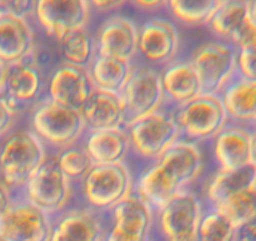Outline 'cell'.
<instances>
[{
    "instance_id": "6da1fadb",
    "label": "cell",
    "mask_w": 256,
    "mask_h": 241,
    "mask_svg": "<svg viewBox=\"0 0 256 241\" xmlns=\"http://www.w3.org/2000/svg\"><path fill=\"white\" fill-rule=\"evenodd\" d=\"M49 156L30 128L13 130L0 140V184L16 194Z\"/></svg>"
},
{
    "instance_id": "7a4b0ae2",
    "label": "cell",
    "mask_w": 256,
    "mask_h": 241,
    "mask_svg": "<svg viewBox=\"0 0 256 241\" xmlns=\"http://www.w3.org/2000/svg\"><path fill=\"white\" fill-rule=\"evenodd\" d=\"M30 130L49 154L78 144L87 132L80 110L63 107L46 98L30 110Z\"/></svg>"
},
{
    "instance_id": "3957f363",
    "label": "cell",
    "mask_w": 256,
    "mask_h": 241,
    "mask_svg": "<svg viewBox=\"0 0 256 241\" xmlns=\"http://www.w3.org/2000/svg\"><path fill=\"white\" fill-rule=\"evenodd\" d=\"M76 188L80 205L107 214L134 195V178L127 164H94Z\"/></svg>"
},
{
    "instance_id": "277c9868",
    "label": "cell",
    "mask_w": 256,
    "mask_h": 241,
    "mask_svg": "<svg viewBox=\"0 0 256 241\" xmlns=\"http://www.w3.org/2000/svg\"><path fill=\"white\" fill-rule=\"evenodd\" d=\"M131 144V156L147 164L158 161L164 152L181 140L172 110H164L124 126Z\"/></svg>"
},
{
    "instance_id": "5b68a950",
    "label": "cell",
    "mask_w": 256,
    "mask_h": 241,
    "mask_svg": "<svg viewBox=\"0 0 256 241\" xmlns=\"http://www.w3.org/2000/svg\"><path fill=\"white\" fill-rule=\"evenodd\" d=\"M14 195L23 196L53 218L72 205L76 186L63 174L56 154H49L26 185Z\"/></svg>"
},
{
    "instance_id": "8992f818",
    "label": "cell",
    "mask_w": 256,
    "mask_h": 241,
    "mask_svg": "<svg viewBox=\"0 0 256 241\" xmlns=\"http://www.w3.org/2000/svg\"><path fill=\"white\" fill-rule=\"evenodd\" d=\"M181 138L194 144L211 142L230 122L220 96L201 94L172 110Z\"/></svg>"
},
{
    "instance_id": "52a82bcc",
    "label": "cell",
    "mask_w": 256,
    "mask_h": 241,
    "mask_svg": "<svg viewBox=\"0 0 256 241\" xmlns=\"http://www.w3.org/2000/svg\"><path fill=\"white\" fill-rule=\"evenodd\" d=\"M190 60L195 67L204 94L220 96L238 76V49L232 44L210 40L192 52Z\"/></svg>"
},
{
    "instance_id": "ba28073f",
    "label": "cell",
    "mask_w": 256,
    "mask_h": 241,
    "mask_svg": "<svg viewBox=\"0 0 256 241\" xmlns=\"http://www.w3.org/2000/svg\"><path fill=\"white\" fill-rule=\"evenodd\" d=\"M120 98L126 110V124L166 108L161 73L144 63L134 62Z\"/></svg>"
},
{
    "instance_id": "9c48e42d",
    "label": "cell",
    "mask_w": 256,
    "mask_h": 241,
    "mask_svg": "<svg viewBox=\"0 0 256 241\" xmlns=\"http://www.w3.org/2000/svg\"><path fill=\"white\" fill-rule=\"evenodd\" d=\"M181 38L174 22L150 16L138 26V56L141 63L161 70L178 58Z\"/></svg>"
},
{
    "instance_id": "30bf717a",
    "label": "cell",
    "mask_w": 256,
    "mask_h": 241,
    "mask_svg": "<svg viewBox=\"0 0 256 241\" xmlns=\"http://www.w3.org/2000/svg\"><path fill=\"white\" fill-rule=\"evenodd\" d=\"M204 205L198 196L184 191L158 212H154V230L164 241H198Z\"/></svg>"
},
{
    "instance_id": "8fae6325",
    "label": "cell",
    "mask_w": 256,
    "mask_h": 241,
    "mask_svg": "<svg viewBox=\"0 0 256 241\" xmlns=\"http://www.w3.org/2000/svg\"><path fill=\"white\" fill-rule=\"evenodd\" d=\"M92 12L87 0H39L34 20L46 38L58 43L67 34L88 28Z\"/></svg>"
},
{
    "instance_id": "7c38bea8",
    "label": "cell",
    "mask_w": 256,
    "mask_h": 241,
    "mask_svg": "<svg viewBox=\"0 0 256 241\" xmlns=\"http://www.w3.org/2000/svg\"><path fill=\"white\" fill-rule=\"evenodd\" d=\"M106 241H151L154 211L137 195H131L107 212Z\"/></svg>"
},
{
    "instance_id": "4fadbf2b",
    "label": "cell",
    "mask_w": 256,
    "mask_h": 241,
    "mask_svg": "<svg viewBox=\"0 0 256 241\" xmlns=\"http://www.w3.org/2000/svg\"><path fill=\"white\" fill-rule=\"evenodd\" d=\"M107 214L73 204L52 218L48 241H106Z\"/></svg>"
},
{
    "instance_id": "5bb4252c",
    "label": "cell",
    "mask_w": 256,
    "mask_h": 241,
    "mask_svg": "<svg viewBox=\"0 0 256 241\" xmlns=\"http://www.w3.org/2000/svg\"><path fill=\"white\" fill-rule=\"evenodd\" d=\"M52 216L20 195H13L0 221V234L9 241H48Z\"/></svg>"
},
{
    "instance_id": "9a60e30c",
    "label": "cell",
    "mask_w": 256,
    "mask_h": 241,
    "mask_svg": "<svg viewBox=\"0 0 256 241\" xmlns=\"http://www.w3.org/2000/svg\"><path fill=\"white\" fill-rule=\"evenodd\" d=\"M48 76L42 72L30 59L9 66L3 97L20 114L32 110L46 100Z\"/></svg>"
},
{
    "instance_id": "2e32d148",
    "label": "cell",
    "mask_w": 256,
    "mask_h": 241,
    "mask_svg": "<svg viewBox=\"0 0 256 241\" xmlns=\"http://www.w3.org/2000/svg\"><path fill=\"white\" fill-rule=\"evenodd\" d=\"M94 36L98 56L134 63L138 56V26L122 14H112L102 22Z\"/></svg>"
},
{
    "instance_id": "e0dca14e",
    "label": "cell",
    "mask_w": 256,
    "mask_h": 241,
    "mask_svg": "<svg viewBox=\"0 0 256 241\" xmlns=\"http://www.w3.org/2000/svg\"><path fill=\"white\" fill-rule=\"evenodd\" d=\"M94 90L87 68L60 62L46 80V100L80 110Z\"/></svg>"
},
{
    "instance_id": "ac0fdd59",
    "label": "cell",
    "mask_w": 256,
    "mask_h": 241,
    "mask_svg": "<svg viewBox=\"0 0 256 241\" xmlns=\"http://www.w3.org/2000/svg\"><path fill=\"white\" fill-rule=\"evenodd\" d=\"M212 156L218 170H238L254 164V130L228 122L211 141Z\"/></svg>"
},
{
    "instance_id": "d6986e66",
    "label": "cell",
    "mask_w": 256,
    "mask_h": 241,
    "mask_svg": "<svg viewBox=\"0 0 256 241\" xmlns=\"http://www.w3.org/2000/svg\"><path fill=\"white\" fill-rule=\"evenodd\" d=\"M166 108L172 110L200 97V78L190 58H177L160 70Z\"/></svg>"
},
{
    "instance_id": "ffe728a7",
    "label": "cell",
    "mask_w": 256,
    "mask_h": 241,
    "mask_svg": "<svg viewBox=\"0 0 256 241\" xmlns=\"http://www.w3.org/2000/svg\"><path fill=\"white\" fill-rule=\"evenodd\" d=\"M182 192H184V188L158 161L144 166L134 180V194L141 198L154 212L162 210Z\"/></svg>"
},
{
    "instance_id": "44dd1931",
    "label": "cell",
    "mask_w": 256,
    "mask_h": 241,
    "mask_svg": "<svg viewBox=\"0 0 256 241\" xmlns=\"http://www.w3.org/2000/svg\"><path fill=\"white\" fill-rule=\"evenodd\" d=\"M36 36L30 20L4 13L0 16V62L13 66L30 58Z\"/></svg>"
},
{
    "instance_id": "7402d4cb",
    "label": "cell",
    "mask_w": 256,
    "mask_h": 241,
    "mask_svg": "<svg viewBox=\"0 0 256 241\" xmlns=\"http://www.w3.org/2000/svg\"><path fill=\"white\" fill-rule=\"evenodd\" d=\"M250 24V2L221 0L208 28L216 40L236 46Z\"/></svg>"
},
{
    "instance_id": "603a6c76",
    "label": "cell",
    "mask_w": 256,
    "mask_h": 241,
    "mask_svg": "<svg viewBox=\"0 0 256 241\" xmlns=\"http://www.w3.org/2000/svg\"><path fill=\"white\" fill-rule=\"evenodd\" d=\"M82 142L94 164H126L131 156V144L124 127L87 131Z\"/></svg>"
},
{
    "instance_id": "cb8c5ba5",
    "label": "cell",
    "mask_w": 256,
    "mask_h": 241,
    "mask_svg": "<svg viewBox=\"0 0 256 241\" xmlns=\"http://www.w3.org/2000/svg\"><path fill=\"white\" fill-rule=\"evenodd\" d=\"M87 131L123 128L126 110L120 94L94 90L80 110Z\"/></svg>"
},
{
    "instance_id": "d4e9b609",
    "label": "cell",
    "mask_w": 256,
    "mask_h": 241,
    "mask_svg": "<svg viewBox=\"0 0 256 241\" xmlns=\"http://www.w3.org/2000/svg\"><path fill=\"white\" fill-rule=\"evenodd\" d=\"M158 162L174 174L184 191H188L190 186L200 178L204 171L200 146L182 138L170 147Z\"/></svg>"
},
{
    "instance_id": "484cf974",
    "label": "cell",
    "mask_w": 256,
    "mask_h": 241,
    "mask_svg": "<svg viewBox=\"0 0 256 241\" xmlns=\"http://www.w3.org/2000/svg\"><path fill=\"white\" fill-rule=\"evenodd\" d=\"M228 120L256 130V82L235 78L220 94Z\"/></svg>"
},
{
    "instance_id": "4316f807",
    "label": "cell",
    "mask_w": 256,
    "mask_h": 241,
    "mask_svg": "<svg viewBox=\"0 0 256 241\" xmlns=\"http://www.w3.org/2000/svg\"><path fill=\"white\" fill-rule=\"evenodd\" d=\"M256 164L238 170H216L206 188V204L215 206L235 194L255 188Z\"/></svg>"
},
{
    "instance_id": "83f0119b",
    "label": "cell",
    "mask_w": 256,
    "mask_h": 241,
    "mask_svg": "<svg viewBox=\"0 0 256 241\" xmlns=\"http://www.w3.org/2000/svg\"><path fill=\"white\" fill-rule=\"evenodd\" d=\"M134 64L122 59L97 54L87 70L94 90L120 94L130 80Z\"/></svg>"
},
{
    "instance_id": "f1b7e54d",
    "label": "cell",
    "mask_w": 256,
    "mask_h": 241,
    "mask_svg": "<svg viewBox=\"0 0 256 241\" xmlns=\"http://www.w3.org/2000/svg\"><path fill=\"white\" fill-rule=\"evenodd\" d=\"M56 44L62 62L77 67L88 68L97 56L94 36L88 28L72 32Z\"/></svg>"
},
{
    "instance_id": "f546056e",
    "label": "cell",
    "mask_w": 256,
    "mask_h": 241,
    "mask_svg": "<svg viewBox=\"0 0 256 241\" xmlns=\"http://www.w3.org/2000/svg\"><path fill=\"white\" fill-rule=\"evenodd\" d=\"M221 0H171L167 12L186 26H208Z\"/></svg>"
},
{
    "instance_id": "4dcf8cb0",
    "label": "cell",
    "mask_w": 256,
    "mask_h": 241,
    "mask_svg": "<svg viewBox=\"0 0 256 241\" xmlns=\"http://www.w3.org/2000/svg\"><path fill=\"white\" fill-rule=\"evenodd\" d=\"M238 228L214 206H204L198 241H236Z\"/></svg>"
},
{
    "instance_id": "1f68e13d",
    "label": "cell",
    "mask_w": 256,
    "mask_h": 241,
    "mask_svg": "<svg viewBox=\"0 0 256 241\" xmlns=\"http://www.w3.org/2000/svg\"><path fill=\"white\" fill-rule=\"evenodd\" d=\"M54 154L56 156V161L63 174L74 186L78 185L94 166L82 141Z\"/></svg>"
},
{
    "instance_id": "d6a6232c",
    "label": "cell",
    "mask_w": 256,
    "mask_h": 241,
    "mask_svg": "<svg viewBox=\"0 0 256 241\" xmlns=\"http://www.w3.org/2000/svg\"><path fill=\"white\" fill-rule=\"evenodd\" d=\"M214 208L221 211L236 228H241L256 216V188L235 194Z\"/></svg>"
},
{
    "instance_id": "836d02e7",
    "label": "cell",
    "mask_w": 256,
    "mask_h": 241,
    "mask_svg": "<svg viewBox=\"0 0 256 241\" xmlns=\"http://www.w3.org/2000/svg\"><path fill=\"white\" fill-rule=\"evenodd\" d=\"M238 49V76L256 82V26L236 46Z\"/></svg>"
},
{
    "instance_id": "e575fe53",
    "label": "cell",
    "mask_w": 256,
    "mask_h": 241,
    "mask_svg": "<svg viewBox=\"0 0 256 241\" xmlns=\"http://www.w3.org/2000/svg\"><path fill=\"white\" fill-rule=\"evenodd\" d=\"M2 6H3L6 13L30 20L32 18H34L36 2H33V0H2Z\"/></svg>"
},
{
    "instance_id": "d590c367",
    "label": "cell",
    "mask_w": 256,
    "mask_h": 241,
    "mask_svg": "<svg viewBox=\"0 0 256 241\" xmlns=\"http://www.w3.org/2000/svg\"><path fill=\"white\" fill-rule=\"evenodd\" d=\"M19 113L10 107L3 96H0V140H3L13 131Z\"/></svg>"
},
{
    "instance_id": "8d00e7d4",
    "label": "cell",
    "mask_w": 256,
    "mask_h": 241,
    "mask_svg": "<svg viewBox=\"0 0 256 241\" xmlns=\"http://www.w3.org/2000/svg\"><path fill=\"white\" fill-rule=\"evenodd\" d=\"M130 6H134L140 13L156 16L157 13L167 10L168 2L167 0H134V2H130Z\"/></svg>"
},
{
    "instance_id": "74e56055",
    "label": "cell",
    "mask_w": 256,
    "mask_h": 241,
    "mask_svg": "<svg viewBox=\"0 0 256 241\" xmlns=\"http://www.w3.org/2000/svg\"><path fill=\"white\" fill-rule=\"evenodd\" d=\"M93 12H97L100 14H110L114 12L120 10L124 6L130 4L126 0H93L90 2Z\"/></svg>"
},
{
    "instance_id": "f35d334b",
    "label": "cell",
    "mask_w": 256,
    "mask_h": 241,
    "mask_svg": "<svg viewBox=\"0 0 256 241\" xmlns=\"http://www.w3.org/2000/svg\"><path fill=\"white\" fill-rule=\"evenodd\" d=\"M236 241H256V216L238 228Z\"/></svg>"
},
{
    "instance_id": "ab89813d",
    "label": "cell",
    "mask_w": 256,
    "mask_h": 241,
    "mask_svg": "<svg viewBox=\"0 0 256 241\" xmlns=\"http://www.w3.org/2000/svg\"><path fill=\"white\" fill-rule=\"evenodd\" d=\"M12 201H13V194L6 186L0 184V221H2L3 216L6 215V211H8Z\"/></svg>"
},
{
    "instance_id": "60d3db41",
    "label": "cell",
    "mask_w": 256,
    "mask_h": 241,
    "mask_svg": "<svg viewBox=\"0 0 256 241\" xmlns=\"http://www.w3.org/2000/svg\"><path fill=\"white\" fill-rule=\"evenodd\" d=\"M6 73H8V66L0 62V96H3L4 87H6Z\"/></svg>"
},
{
    "instance_id": "b9f144b4",
    "label": "cell",
    "mask_w": 256,
    "mask_h": 241,
    "mask_svg": "<svg viewBox=\"0 0 256 241\" xmlns=\"http://www.w3.org/2000/svg\"><path fill=\"white\" fill-rule=\"evenodd\" d=\"M250 19L254 26H256V0L250 2Z\"/></svg>"
},
{
    "instance_id": "7bdbcfd3",
    "label": "cell",
    "mask_w": 256,
    "mask_h": 241,
    "mask_svg": "<svg viewBox=\"0 0 256 241\" xmlns=\"http://www.w3.org/2000/svg\"><path fill=\"white\" fill-rule=\"evenodd\" d=\"M252 154H254V164H256V130L254 131V147H252Z\"/></svg>"
},
{
    "instance_id": "ee69618b",
    "label": "cell",
    "mask_w": 256,
    "mask_h": 241,
    "mask_svg": "<svg viewBox=\"0 0 256 241\" xmlns=\"http://www.w3.org/2000/svg\"><path fill=\"white\" fill-rule=\"evenodd\" d=\"M4 13H6V12H4L3 6H2V0H0V16H3Z\"/></svg>"
},
{
    "instance_id": "f6af8a7d",
    "label": "cell",
    "mask_w": 256,
    "mask_h": 241,
    "mask_svg": "<svg viewBox=\"0 0 256 241\" xmlns=\"http://www.w3.org/2000/svg\"><path fill=\"white\" fill-rule=\"evenodd\" d=\"M0 241H9V240H8V238H4V236L2 235V234H0Z\"/></svg>"
},
{
    "instance_id": "bcb514c9",
    "label": "cell",
    "mask_w": 256,
    "mask_h": 241,
    "mask_svg": "<svg viewBox=\"0 0 256 241\" xmlns=\"http://www.w3.org/2000/svg\"><path fill=\"white\" fill-rule=\"evenodd\" d=\"M255 188H256V182H255Z\"/></svg>"
}]
</instances>
